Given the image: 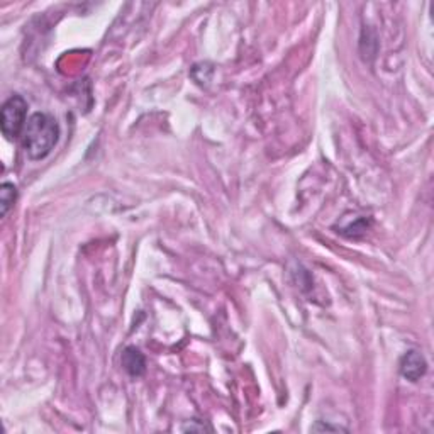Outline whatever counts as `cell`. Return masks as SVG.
<instances>
[{"instance_id": "1", "label": "cell", "mask_w": 434, "mask_h": 434, "mask_svg": "<svg viewBox=\"0 0 434 434\" xmlns=\"http://www.w3.org/2000/svg\"><path fill=\"white\" fill-rule=\"evenodd\" d=\"M23 148L31 160H43L55 150L60 138V126L53 115L36 113L27 119L24 126Z\"/></svg>"}, {"instance_id": "2", "label": "cell", "mask_w": 434, "mask_h": 434, "mask_svg": "<svg viewBox=\"0 0 434 434\" xmlns=\"http://www.w3.org/2000/svg\"><path fill=\"white\" fill-rule=\"evenodd\" d=\"M26 114H27V102L20 95H12L7 98L6 104L0 110V129L9 141L19 138L23 134L24 126H26Z\"/></svg>"}, {"instance_id": "3", "label": "cell", "mask_w": 434, "mask_h": 434, "mask_svg": "<svg viewBox=\"0 0 434 434\" xmlns=\"http://www.w3.org/2000/svg\"><path fill=\"white\" fill-rule=\"evenodd\" d=\"M426 359L419 351L412 350L407 355H404L402 362H400V374L404 375L411 382H417L426 374Z\"/></svg>"}, {"instance_id": "5", "label": "cell", "mask_w": 434, "mask_h": 434, "mask_svg": "<svg viewBox=\"0 0 434 434\" xmlns=\"http://www.w3.org/2000/svg\"><path fill=\"white\" fill-rule=\"evenodd\" d=\"M18 198V189L11 181H4L0 187V216L6 217Z\"/></svg>"}, {"instance_id": "4", "label": "cell", "mask_w": 434, "mask_h": 434, "mask_svg": "<svg viewBox=\"0 0 434 434\" xmlns=\"http://www.w3.org/2000/svg\"><path fill=\"white\" fill-rule=\"evenodd\" d=\"M122 366L131 377H139V375L144 374L146 370V363H144V357L141 355V351L138 348H126V351L122 353Z\"/></svg>"}]
</instances>
